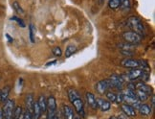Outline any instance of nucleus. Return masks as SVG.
Here are the masks:
<instances>
[{"mask_svg":"<svg viewBox=\"0 0 155 119\" xmlns=\"http://www.w3.org/2000/svg\"><path fill=\"white\" fill-rule=\"evenodd\" d=\"M127 26L131 29V31H133L137 34H139L141 37L143 35H145V27L141 19L137 16H131L127 19Z\"/></svg>","mask_w":155,"mask_h":119,"instance_id":"1","label":"nucleus"},{"mask_svg":"<svg viewBox=\"0 0 155 119\" xmlns=\"http://www.w3.org/2000/svg\"><path fill=\"white\" fill-rule=\"evenodd\" d=\"M123 39L127 41V43H130V44H138L141 42L142 40V37L133 31H127V32H124L123 35H122Z\"/></svg>","mask_w":155,"mask_h":119,"instance_id":"2","label":"nucleus"},{"mask_svg":"<svg viewBox=\"0 0 155 119\" xmlns=\"http://www.w3.org/2000/svg\"><path fill=\"white\" fill-rule=\"evenodd\" d=\"M15 101L14 100H7L3 107V119H14V110H15Z\"/></svg>","mask_w":155,"mask_h":119,"instance_id":"3","label":"nucleus"},{"mask_svg":"<svg viewBox=\"0 0 155 119\" xmlns=\"http://www.w3.org/2000/svg\"><path fill=\"white\" fill-rule=\"evenodd\" d=\"M107 83H108L109 88H117L119 90H122L123 86H124V81L119 75H112L109 77V79H107Z\"/></svg>","mask_w":155,"mask_h":119,"instance_id":"4","label":"nucleus"},{"mask_svg":"<svg viewBox=\"0 0 155 119\" xmlns=\"http://www.w3.org/2000/svg\"><path fill=\"white\" fill-rule=\"evenodd\" d=\"M121 64L124 67L134 69V68H138L141 66V61H138V59H124L121 62Z\"/></svg>","mask_w":155,"mask_h":119,"instance_id":"5","label":"nucleus"},{"mask_svg":"<svg viewBox=\"0 0 155 119\" xmlns=\"http://www.w3.org/2000/svg\"><path fill=\"white\" fill-rule=\"evenodd\" d=\"M72 103L74 105V108H75V110L77 111V114L81 117H84V104H83L82 100L79 98L73 101Z\"/></svg>","mask_w":155,"mask_h":119,"instance_id":"6","label":"nucleus"},{"mask_svg":"<svg viewBox=\"0 0 155 119\" xmlns=\"http://www.w3.org/2000/svg\"><path fill=\"white\" fill-rule=\"evenodd\" d=\"M121 110L123 111V114L126 116H128V117L136 116V110L133 108V107H131V106H129L127 104H122L121 105Z\"/></svg>","mask_w":155,"mask_h":119,"instance_id":"7","label":"nucleus"},{"mask_svg":"<svg viewBox=\"0 0 155 119\" xmlns=\"http://www.w3.org/2000/svg\"><path fill=\"white\" fill-rule=\"evenodd\" d=\"M108 89H109V86H108V83H107V80H102L97 83L96 90L100 94H105Z\"/></svg>","mask_w":155,"mask_h":119,"instance_id":"8","label":"nucleus"},{"mask_svg":"<svg viewBox=\"0 0 155 119\" xmlns=\"http://www.w3.org/2000/svg\"><path fill=\"white\" fill-rule=\"evenodd\" d=\"M135 89H139V90L144 91V92H146L148 95L152 94V87L150 86L147 85L146 83L142 82V81L136 83V84H135Z\"/></svg>","mask_w":155,"mask_h":119,"instance_id":"9","label":"nucleus"},{"mask_svg":"<svg viewBox=\"0 0 155 119\" xmlns=\"http://www.w3.org/2000/svg\"><path fill=\"white\" fill-rule=\"evenodd\" d=\"M85 100L88 104L89 107H91L93 110H96L98 109V106H97V101H96V97L95 95L91 92H87L85 94Z\"/></svg>","mask_w":155,"mask_h":119,"instance_id":"10","label":"nucleus"},{"mask_svg":"<svg viewBox=\"0 0 155 119\" xmlns=\"http://www.w3.org/2000/svg\"><path fill=\"white\" fill-rule=\"evenodd\" d=\"M96 101H97L98 108H100L103 111H107V110H110V108H111V103L109 102V101L104 100L103 98H97Z\"/></svg>","mask_w":155,"mask_h":119,"instance_id":"11","label":"nucleus"},{"mask_svg":"<svg viewBox=\"0 0 155 119\" xmlns=\"http://www.w3.org/2000/svg\"><path fill=\"white\" fill-rule=\"evenodd\" d=\"M62 112H63L64 119H74L75 118V111L70 106L64 105Z\"/></svg>","mask_w":155,"mask_h":119,"instance_id":"12","label":"nucleus"},{"mask_svg":"<svg viewBox=\"0 0 155 119\" xmlns=\"http://www.w3.org/2000/svg\"><path fill=\"white\" fill-rule=\"evenodd\" d=\"M10 91H11V87H10L9 86L3 87V88H2V90H0V102L5 103L6 101L8 100Z\"/></svg>","mask_w":155,"mask_h":119,"instance_id":"13","label":"nucleus"},{"mask_svg":"<svg viewBox=\"0 0 155 119\" xmlns=\"http://www.w3.org/2000/svg\"><path fill=\"white\" fill-rule=\"evenodd\" d=\"M140 114H143V115H150L152 111V108L150 106H148L147 104H141L140 107L138 108Z\"/></svg>","mask_w":155,"mask_h":119,"instance_id":"14","label":"nucleus"},{"mask_svg":"<svg viewBox=\"0 0 155 119\" xmlns=\"http://www.w3.org/2000/svg\"><path fill=\"white\" fill-rule=\"evenodd\" d=\"M34 96L33 94H27L26 95V98H25V104L27 107V110L31 112H33V107H34Z\"/></svg>","mask_w":155,"mask_h":119,"instance_id":"15","label":"nucleus"},{"mask_svg":"<svg viewBox=\"0 0 155 119\" xmlns=\"http://www.w3.org/2000/svg\"><path fill=\"white\" fill-rule=\"evenodd\" d=\"M67 93H68V98H69V100L71 101V102H73V101L81 98L80 97V93L78 92V90L75 88H69L67 90Z\"/></svg>","mask_w":155,"mask_h":119,"instance_id":"16","label":"nucleus"},{"mask_svg":"<svg viewBox=\"0 0 155 119\" xmlns=\"http://www.w3.org/2000/svg\"><path fill=\"white\" fill-rule=\"evenodd\" d=\"M41 115V110L38 104V102H34V107H33V112H32V119H39Z\"/></svg>","mask_w":155,"mask_h":119,"instance_id":"17","label":"nucleus"},{"mask_svg":"<svg viewBox=\"0 0 155 119\" xmlns=\"http://www.w3.org/2000/svg\"><path fill=\"white\" fill-rule=\"evenodd\" d=\"M135 94H136L137 99H138L140 102H145V101H147L148 98H150V95L147 94L144 91L139 90V89H135Z\"/></svg>","mask_w":155,"mask_h":119,"instance_id":"18","label":"nucleus"},{"mask_svg":"<svg viewBox=\"0 0 155 119\" xmlns=\"http://www.w3.org/2000/svg\"><path fill=\"white\" fill-rule=\"evenodd\" d=\"M46 103H47V110H57V102L54 96H49L48 99L46 100Z\"/></svg>","mask_w":155,"mask_h":119,"instance_id":"19","label":"nucleus"},{"mask_svg":"<svg viewBox=\"0 0 155 119\" xmlns=\"http://www.w3.org/2000/svg\"><path fill=\"white\" fill-rule=\"evenodd\" d=\"M38 106H39L41 112H42V111H43V112L46 111V110H47V103H46V98L43 96V95H41V96H39L38 101Z\"/></svg>","mask_w":155,"mask_h":119,"instance_id":"20","label":"nucleus"},{"mask_svg":"<svg viewBox=\"0 0 155 119\" xmlns=\"http://www.w3.org/2000/svg\"><path fill=\"white\" fill-rule=\"evenodd\" d=\"M118 47L120 48V50H127V51H133V49H134V45L127 43V42L120 43L118 45Z\"/></svg>","mask_w":155,"mask_h":119,"instance_id":"21","label":"nucleus"},{"mask_svg":"<svg viewBox=\"0 0 155 119\" xmlns=\"http://www.w3.org/2000/svg\"><path fill=\"white\" fill-rule=\"evenodd\" d=\"M76 50H77L76 46H74V45H68L66 50H65V57H66V58L71 57L76 52Z\"/></svg>","mask_w":155,"mask_h":119,"instance_id":"22","label":"nucleus"},{"mask_svg":"<svg viewBox=\"0 0 155 119\" xmlns=\"http://www.w3.org/2000/svg\"><path fill=\"white\" fill-rule=\"evenodd\" d=\"M108 6H109L110 9L116 10L121 6V0H109Z\"/></svg>","mask_w":155,"mask_h":119,"instance_id":"23","label":"nucleus"},{"mask_svg":"<svg viewBox=\"0 0 155 119\" xmlns=\"http://www.w3.org/2000/svg\"><path fill=\"white\" fill-rule=\"evenodd\" d=\"M105 96H106V99L107 101H109V102H116V97H117V94L112 92V91H107L105 93Z\"/></svg>","mask_w":155,"mask_h":119,"instance_id":"24","label":"nucleus"},{"mask_svg":"<svg viewBox=\"0 0 155 119\" xmlns=\"http://www.w3.org/2000/svg\"><path fill=\"white\" fill-rule=\"evenodd\" d=\"M29 32H30V39L32 42H35V28L33 24H30L29 26Z\"/></svg>","mask_w":155,"mask_h":119,"instance_id":"25","label":"nucleus"},{"mask_svg":"<svg viewBox=\"0 0 155 119\" xmlns=\"http://www.w3.org/2000/svg\"><path fill=\"white\" fill-rule=\"evenodd\" d=\"M13 8H14V10L16 12V13H18V14H24V11H23V9L21 8L20 4H18V2H14L13 3Z\"/></svg>","mask_w":155,"mask_h":119,"instance_id":"26","label":"nucleus"},{"mask_svg":"<svg viewBox=\"0 0 155 119\" xmlns=\"http://www.w3.org/2000/svg\"><path fill=\"white\" fill-rule=\"evenodd\" d=\"M22 108L20 106H17L15 108V110H14V119H17L19 117V115L22 114Z\"/></svg>","mask_w":155,"mask_h":119,"instance_id":"27","label":"nucleus"},{"mask_svg":"<svg viewBox=\"0 0 155 119\" xmlns=\"http://www.w3.org/2000/svg\"><path fill=\"white\" fill-rule=\"evenodd\" d=\"M122 10H128L130 8V0H121Z\"/></svg>","mask_w":155,"mask_h":119,"instance_id":"28","label":"nucleus"},{"mask_svg":"<svg viewBox=\"0 0 155 119\" xmlns=\"http://www.w3.org/2000/svg\"><path fill=\"white\" fill-rule=\"evenodd\" d=\"M12 20H14V21H15V22H17V24H18L20 27H22V28H25V23H24V21H23L22 19H20L19 17H17V16H13L12 17Z\"/></svg>","mask_w":155,"mask_h":119,"instance_id":"29","label":"nucleus"},{"mask_svg":"<svg viewBox=\"0 0 155 119\" xmlns=\"http://www.w3.org/2000/svg\"><path fill=\"white\" fill-rule=\"evenodd\" d=\"M53 54L55 55L56 57H61V55H62V51H61V49L59 48V47H55L53 50Z\"/></svg>","mask_w":155,"mask_h":119,"instance_id":"30","label":"nucleus"},{"mask_svg":"<svg viewBox=\"0 0 155 119\" xmlns=\"http://www.w3.org/2000/svg\"><path fill=\"white\" fill-rule=\"evenodd\" d=\"M47 110V119H54L56 115V110Z\"/></svg>","mask_w":155,"mask_h":119,"instance_id":"31","label":"nucleus"},{"mask_svg":"<svg viewBox=\"0 0 155 119\" xmlns=\"http://www.w3.org/2000/svg\"><path fill=\"white\" fill-rule=\"evenodd\" d=\"M120 52L122 53V54H123V55H124V56H127V57H131V56H133V55H134V53H133V51L120 50Z\"/></svg>","mask_w":155,"mask_h":119,"instance_id":"32","label":"nucleus"},{"mask_svg":"<svg viewBox=\"0 0 155 119\" xmlns=\"http://www.w3.org/2000/svg\"><path fill=\"white\" fill-rule=\"evenodd\" d=\"M116 102L117 103H123V94L122 92H120L119 94H117V97H116Z\"/></svg>","mask_w":155,"mask_h":119,"instance_id":"33","label":"nucleus"},{"mask_svg":"<svg viewBox=\"0 0 155 119\" xmlns=\"http://www.w3.org/2000/svg\"><path fill=\"white\" fill-rule=\"evenodd\" d=\"M24 119H32V114L28 110L24 111Z\"/></svg>","mask_w":155,"mask_h":119,"instance_id":"34","label":"nucleus"},{"mask_svg":"<svg viewBox=\"0 0 155 119\" xmlns=\"http://www.w3.org/2000/svg\"><path fill=\"white\" fill-rule=\"evenodd\" d=\"M154 106H155V96L154 95H151V107L154 108Z\"/></svg>","mask_w":155,"mask_h":119,"instance_id":"35","label":"nucleus"},{"mask_svg":"<svg viewBox=\"0 0 155 119\" xmlns=\"http://www.w3.org/2000/svg\"><path fill=\"white\" fill-rule=\"evenodd\" d=\"M117 117H118L119 119H127V116H126L124 114H120V115H118Z\"/></svg>","mask_w":155,"mask_h":119,"instance_id":"36","label":"nucleus"},{"mask_svg":"<svg viewBox=\"0 0 155 119\" xmlns=\"http://www.w3.org/2000/svg\"><path fill=\"white\" fill-rule=\"evenodd\" d=\"M6 38H7V39H8V40L10 41V42H13V40H14V39H12V38L10 37V36H9L8 34H6Z\"/></svg>","mask_w":155,"mask_h":119,"instance_id":"37","label":"nucleus"},{"mask_svg":"<svg viewBox=\"0 0 155 119\" xmlns=\"http://www.w3.org/2000/svg\"><path fill=\"white\" fill-rule=\"evenodd\" d=\"M4 118V114H3V110L0 108V119H3Z\"/></svg>","mask_w":155,"mask_h":119,"instance_id":"38","label":"nucleus"},{"mask_svg":"<svg viewBox=\"0 0 155 119\" xmlns=\"http://www.w3.org/2000/svg\"><path fill=\"white\" fill-rule=\"evenodd\" d=\"M54 119H61V116H59L58 114H56V115H55V117H54Z\"/></svg>","mask_w":155,"mask_h":119,"instance_id":"39","label":"nucleus"},{"mask_svg":"<svg viewBox=\"0 0 155 119\" xmlns=\"http://www.w3.org/2000/svg\"><path fill=\"white\" fill-rule=\"evenodd\" d=\"M109 119H119V118H118L117 116H114V115H113V116H111Z\"/></svg>","mask_w":155,"mask_h":119,"instance_id":"40","label":"nucleus"}]
</instances>
